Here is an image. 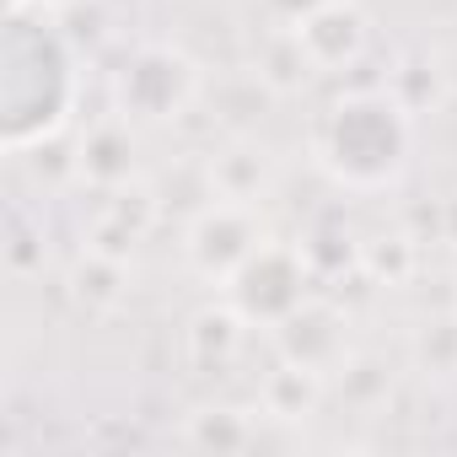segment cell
Wrapping results in <instances>:
<instances>
[{
	"mask_svg": "<svg viewBox=\"0 0 457 457\" xmlns=\"http://www.w3.org/2000/svg\"><path fill=\"white\" fill-rule=\"evenodd\" d=\"M76 103L81 71L49 12L6 6V28H0V145L6 156H28L65 135Z\"/></svg>",
	"mask_w": 457,
	"mask_h": 457,
	"instance_id": "6da1fadb",
	"label": "cell"
},
{
	"mask_svg": "<svg viewBox=\"0 0 457 457\" xmlns=\"http://www.w3.org/2000/svg\"><path fill=\"white\" fill-rule=\"evenodd\" d=\"M409 145H414V129H409V113L387 97V92H350L339 97L323 124H318V167L339 183V188H355V194H382L403 178L409 167Z\"/></svg>",
	"mask_w": 457,
	"mask_h": 457,
	"instance_id": "7a4b0ae2",
	"label": "cell"
},
{
	"mask_svg": "<svg viewBox=\"0 0 457 457\" xmlns=\"http://www.w3.org/2000/svg\"><path fill=\"white\" fill-rule=\"evenodd\" d=\"M113 97H119V113L129 124H172L199 97V71L183 49L145 44L124 60V71L113 81Z\"/></svg>",
	"mask_w": 457,
	"mask_h": 457,
	"instance_id": "3957f363",
	"label": "cell"
},
{
	"mask_svg": "<svg viewBox=\"0 0 457 457\" xmlns=\"http://www.w3.org/2000/svg\"><path fill=\"white\" fill-rule=\"evenodd\" d=\"M226 291V302L237 307V318L248 323V328H280L302 302H307V259H302V248H291V243H275V237H264L259 243V253L220 286Z\"/></svg>",
	"mask_w": 457,
	"mask_h": 457,
	"instance_id": "277c9868",
	"label": "cell"
},
{
	"mask_svg": "<svg viewBox=\"0 0 457 457\" xmlns=\"http://www.w3.org/2000/svg\"><path fill=\"white\" fill-rule=\"evenodd\" d=\"M264 243V220L253 210V199H232V194H220L210 204H199V215L188 220V232H183V259L199 280L210 286H226Z\"/></svg>",
	"mask_w": 457,
	"mask_h": 457,
	"instance_id": "5b68a950",
	"label": "cell"
},
{
	"mask_svg": "<svg viewBox=\"0 0 457 457\" xmlns=\"http://www.w3.org/2000/svg\"><path fill=\"white\" fill-rule=\"evenodd\" d=\"M291 33H296L307 65H312L318 76L345 71V65H355V60L366 54V17H361L355 0H334V6L312 12L307 22H296Z\"/></svg>",
	"mask_w": 457,
	"mask_h": 457,
	"instance_id": "8992f818",
	"label": "cell"
},
{
	"mask_svg": "<svg viewBox=\"0 0 457 457\" xmlns=\"http://www.w3.org/2000/svg\"><path fill=\"white\" fill-rule=\"evenodd\" d=\"M275 345H280V355L291 361V366H302V371H328L339 355H345V318L328 307V302H318V296H307L280 328H275Z\"/></svg>",
	"mask_w": 457,
	"mask_h": 457,
	"instance_id": "52a82bcc",
	"label": "cell"
},
{
	"mask_svg": "<svg viewBox=\"0 0 457 457\" xmlns=\"http://www.w3.org/2000/svg\"><path fill=\"white\" fill-rule=\"evenodd\" d=\"M129 172H135V124L113 113L81 140V178H92L97 188H124Z\"/></svg>",
	"mask_w": 457,
	"mask_h": 457,
	"instance_id": "ba28073f",
	"label": "cell"
},
{
	"mask_svg": "<svg viewBox=\"0 0 457 457\" xmlns=\"http://www.w3.org/2000/svg\"><path fill=\"white\" fill-rule=\"evenodd\" d=\"M259 6H264V17H270L275 28H296V22H307L312 12L334 6V0H259Z\"/></svg>",
	"mask_w": 457,
	"mask_h": 457,
	"instance_id": "9c48e42d",
	"label": "cell"
},
{
	"mask_svg": "<svg viewBox=\"0 0 457 457\" xmlns=\"http://www.w3.org/2000/svg\"><path fill=\"white\" fill-rule=\"evenodd\" d=\"M6 6H28V12H65L71 0H6Z\"/></svg>",
	"mask_w": 457,
	"mask_h": 457,
	"instance_id": "30bf717a",
	"label": "cell"
}]
</instances>
